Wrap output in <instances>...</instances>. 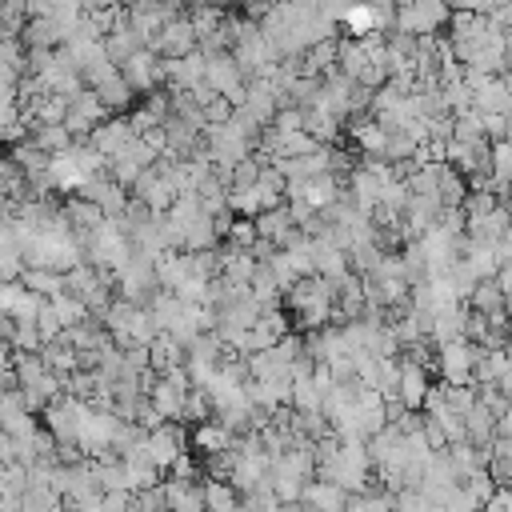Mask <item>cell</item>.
I'll list each match as a JSON object with an SVG mask.
<instances>
[{"mask_svg":"<svg viewBox=\"0 0 512 512\" xmlns=\"http://www.w3.org/2000/svg\"><path fill=\"white\" fill-rule=\"evenodd\" d=\"M180 452H184V428H176L172 420H160L156 428L144 432V456H148V464H156L160 472H164Z\"/></svg>","mask_w":512,"mask_h":512,"instance_id":"7","label":"cell"},{"mask_svg":"<svg viewBox=\"0 0 512 512\" xmlns=\"http://www.w3.org/2000/svg\"><path fill=\"white\" fill-rule=\"evenodd\" d=\"M148 48L156 52V56H188V52H196V28H192V20L184 16V12H176V16H168L164 24H160V32L148 40Z\"/></svg>","mask_w":512,"mask_h":512,"instance_id":"4","label":"cell"},{"mask_svg":"<svg viewBox=\"0 0 512 512\" xmlns=\"http://www.w3.org/2000/svg\"><path fill=\"white\" fill-rule=\"evenodd\" d=\"M36 332H40V340H44V344H48V340H56V336L64 332V324L56 320V312H52V304H48V300H44V304H40V312H36Z\"/></svg>","mask_w":512,"mask_h":512,"instance_id":"24","label":"cell"},{"mask_svg":"<svg viewBox=\"0 0 512 512\" xmlns=\"http://www.w3.org/2000/svg\"><path fill=\"white\" fill-rule=\"evenodd\" d=\"M232 440H236V432H228L216 416L196 420V432H192V448H196V452L212 456V452H220V448H232Z\"/></svg>","mask_w":512,"mask_h":512,"instance_id":"16","label":"cell"},{"mask_svg":"<svg viewBox=\"0 0 512 512\" xmlns=\"http://www.w3.org/2000/svg\"><path fill=\"white\" fill-rule=\"evenodd\" d=\"M84 412H88V400H80L72 392H60L44 404V428L56 436V444H76Z\"/></svg>","mask_w":512,"mask_h":512,"instance_id":"1","label":"cell"},{"mask_svg":"<svg viewBox=\"0 0 512 512\" xmlns=\"http://www.w3.org/2000/svg\"><path fill=\"white\" fill-rule=\"evenodd\" d=\"M448 20V4L444 0H400L396 4V28L412 32V36H428Z\"/></svg>","mask_w":512,"mask_h":512,"instance_id":"2","label":"cell"},{"mask_svg":"<svg viewBox=\"0 0 512 512\" xmlns=\"http://www.w3.org/2000/svg\"><path fill=\"white\" fill-rule=\"evenodd\" d=\"M64 36L68 32L52 16H28L20 24V44L24 48H56V44H64Z\"/></svg>","mask_w":512,"mask_h":512,"instance_id":"13","label":"cell"},{"mask_svg":"<svg viewBox=\"0 0 512 512\" xmlns=\"http://www.w3.org/2000/svg\"><path fill=\"white\" fill-rule=\"evenodd\" d=\"M232 108H236V104H232L228 96H220V92H216V96H208V100L200 104L204 124H224V120H232Z\"/></svg>","mask_w":512,"mask_h":512,"instance_id":"23","label":"cell"},{"mask_svg":"<svg viewBox=\"0 0 512 512\" xmlns=\"http://www.w3.org/2000/svg\"><path fill=\"white\" fill-rule=\"evenodd\" d=\"M20 284H24V288H32V292H40V296L48 300V296L64 292V272H56V268H32V264H24V272H20Z\"/></svg>","mask_w":512,"mask_h":512,"instance_id":"19","label":"cell"},{"mask_svg":"<svg viewBox=\"0 0 512 512\" xmlns=\"http://www.w3.org/2000/svg\"><path fill=\"white\" fill-rule=\"evenodd\" d=\"M468 304H472L476 312H484V316L508 312V308H504V292H500V284H496L492 276H480V280L468 288Z\"/></svg>","mask_w":512,"mask_h":512,"instance_id":"18","label":"cell"},{"mask_svg":"<svg viewBox=\"0 0 512 512\" xmlns=\"http://www.w3.org/2000/svg\"><path fill=\"white\" fill-rule=\"evenodd\" d=\"M28 140L40 144L44 152H64L72 144V132L64 124H36V120H28Z\"/></svg>","mask_w":512,"mask_h":512,"instance_id":"20","label":"cell"},{"mask_svg":"<svg viewBox=\"0 0 512 512\" xmlns=\"http://www.w3.org/2000/svg\"><path fill=\"white\" fill-rule=\"evenodd\" d=\"M152 160H156V152H152L140 136H132L124 148H116V152L108 156V164H104V168H108V176H112V180H120L124 188H132V180H136Z\"/></svg>","mask_w":512,"mask_h":512,"instance_id":"6","label":"cell"},{"mask_svg":"<svg viewBox=\"0 0 512 512\" xmlns=\"http://www.w3.org/2000/svg\"><path fill=\"white\" fill-rule=\"evenodd\" d=\"M132 136H136V132H132L128 116H116V112H112V116H104V120H100V124L88 132V144H92L96 152L112 156V152H116V148H124Z\"/></svg>","mask_w":512,"mask_h":512,"instance_id":"12","label":"cell"},{"mask_svg":"<svg viewBox=\"0 0 512 512\" xmlns=\"http://www.w3.org/2000/svg\"><path fill=\"white\" fill-rule=\"evenodd\" d=\"M204 84L212 88V92H220V96H228L232 104H240L244 100V72H240V64H236V56L232 52H216V56H208L204 60Z\"/></svg>","mask_w":512,"mask_h":512,"instance_id":"3","label":"cell"},{"mask_svg":"<svg viewBox=\"0 0 512 512\" xmlns=\"http://www.w3.org/2000/svg\"><path fill=\"white\" fill-rule=\"evenodd\" d=\"M64 216H68V224H72V236H84V232H92L100 220H104V208L96 204V200H88V196H68L64 204Z\"/></svg>","mask_w":512,"mask_h":512,"instance_id":"14","label":"cell"},{"mask_svg":"<svg viewBox=\"0 0 512 512\" xmlns=\"http://www.w3.org/2000/svg\"><path fill=\"white\" fill-rule=\"evenodd\" d=\"M104 116H112L104 104H100V96L92 92V88H80L72 100H68V112H64V128L72 132V140H88V132L104 120Z\"/></svg>","mask_w":512,"mask_h":512,"instance_id":"5","label":"cell"},{"mask_svg":"<svg viewBox=\"0 0 512 512\" xmlns=\"http://www.w3.org/2000/svg\"><path fill=\"white\" fill-rule=\"evenodd\" d=\"M40 304H44L40 292L24 288L20 280H0V312H4L8 320H36Z\"/></svg>","mask_w":512,"mask_h":512,"instance_id":"10","label":"cell"},{"mask_svg":"<svg viewBox=\"0 0 512 512\" xmlns=\"http://www.w3.org/2000/svg\"><path fill=\"white\" fill-rule=\"evenodd\" d=\"M164 500H168V508H180V512L204 508V480L196 484V476H172L164 484Z\"/></svg>","mask_w":512,"mask_h":512,"instance_id":"15","label":"cell"},{"mask_svg":"<svg viewBox=\"0 0 512 512\" xmlns=\"http://www.w3.org/2000/svg\"><path fill=\"white\" fill-rule=\"evenodd\" d=\"M92 92H96V96H100V104H104V108H108V112H124V108H128V104H132V96H136V92H132V88H128V80H124V76H120V68H116V72H112V76H108V80H100V84H96V88H92Z\"/></svg>","mask_w":512,"mask_h":512,"instance_id":"17","label":"cell"},{"mask_svg":"<svg viewBox=\"0 0 512 512\" xmlns=\"http://www.w3.org/2000/svg\"><path fill=\"white\" fill-rule=\"evenodd\" d=\"M120 0H92V8H116Z\"/></svg>","mask_w":512,"mask_h":512,"instance_id":"25","label":"cell"},{"mask_svg":"<svg viewBox=\"0 0 512 512\" xmlns=\"http://www.w3.org/2000/svg\"><path fill=\"white\" fill-rule=\"evenodd\" d=\"M204 508H216V512H232V508H240V492L232 488V480H224V476L204 480Z\"/></svg>","mask_w":512,"mask_h":512,"instance_id":"21","label":"cell"},{"mask_svg":"<svg viewBox=\"0 0 512 512\" xmlns=\"http://www.w3.org/2000/svg\"><path fill=\"white\" fill-rule=\"evenodd\" d=\"M120 76L128 80L132 92H152V88L160 84V56L144 44V48H136V52L120 64Z\"/></svg>","mask_w":512,"mask_h":512,"instance_id":"9","label":"cell"},{"mask_svg":"<svg viewBox=\"0 0 512 512\" xmlns=\"http://www.w3.org/2000/svg\"><path fill=\"white\" fill-rule=\"evenodd\" d=\"M428 368L416 364V360H400V376H396V400L404 408H420L424 396H428Z\"/></svg>","mask_w":512,"mask_h":512,"instance_id":"11","label":"cell"},{"mask_svg":"<svg viewBox=\"0 0 512 512\" xmlns=\"http://www.w3.org/2000/svg\"><path fill=\"white\" fill-rule=\"evenodd\" d=\"M48 304H52V312H56V320H60L64 328H72L76 320H84V316H88L84 300H80V296H72V292H56V296H48Z\"/></svg>","mask_w":512,"mask_h":512,"instance_id":"22","label":"cell"},{"mask_svg":"<svg viewBox=\"0 0 512 512\" xmlns=\"http://www.w3.org/2000/svg\"><path fill=\"white\" fill-rule=\"evenodd\" d=\"M204 52L196 48V52H188V56H160V84H168V92H176V88H192V84H200L204 80Z\"/></svg>","mask_w":512,"mask_h":512,"instance_id":"8","label":"cell"}]
</instances>
